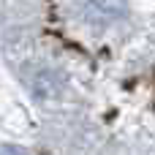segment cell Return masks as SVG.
Returning a JSON list of instances; mask_svg holds the SVG:
<instances>
[{"label": "cell", "instance_id": "obj_1", "mask_svg": "<svg viewBox=\"0 0 155 155\" xmlns=\"http://www.w3.org/2000/svg\"><path fill=\"white\" fill-rule=\"evenodd\" d=\"M0 155H19L14 147H0Z\"/></svg>", "mask_w": 155, "mask_h": 155}]
</instances>
